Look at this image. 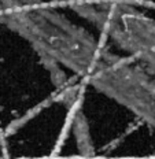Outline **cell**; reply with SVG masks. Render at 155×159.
I'll return each instance as SVG.
<instances>
[{
	"mask_svg": "<svg viewBox=\"0 0 155 159\" xmlns=\"http://www.w3.org/2000/svg\"><path fill=\"white\" fill-rule=\"evenodd\" d=\"M0 24L24 39L40 58L84 80L106 49L88 29L43 2L6 15Z\"/></svg>",
	"mask_w": 155,
	"mask_h": 159,
	"instance_id": "cell-1",
	"label": "cell"
},
{
	"mask_svg": "<svg viewBox=\"0 0 155 159\" xmlns=\"http://www.w3.org/2000/svg\"><path fill=\"white\" fill-rule=\"evenodd\" d=\"M85 80L155 130V77L143 67L106 48Z\"/></svg>",
	"mask_w": 155,
	"mask_h": 159,
	"instance_id": "cell-2",
	"label": "cell"
},
{
	"mask_svg": "<svg viewBox=\"0 0 155 159\" xmlns=\"http://www.w3.org/2000/svg\"><path fill=\"white\" fill-rule=\"evenodd\" d=\"M99 33L155 77V21L117 0L98 28Z\"/></svg>",
	"mask_w": 155,
	"mask_h": 159,
	"instance_id": "cell-3",
	"label": "cell"
},
{
	"mask_svg": "<svg viewBox=\"0 0 155 159\" xmlns=\"http://www.w3.org/2000/svg\"><path fill=\"white\" fill-rule=\"evenodd\" d=\"M57 2L92 24L96 15L100 12V10L110 0H57Z\"/></svg>",
	"mask_w": 155,
	"mask_h": 159,
	"instance_id": "cell-4",
	"label": "cell"
},
{
	"mask_svg": "<svg viewBox=\"0 0 155 159\" xmlns=\"http://www.w3.org/2000/svg\"><path fill=\"white\" fill-rule=\"evenodd\" d=\"M37 2H40V0H0V19L11 14V12L18 11V10L28 7V6Z\"/></svg>",
	"mask_w": 155,
	"mask_h": 159,
	"instance_id": "cell-5",
	"label": "cell"
}]
</instances>
